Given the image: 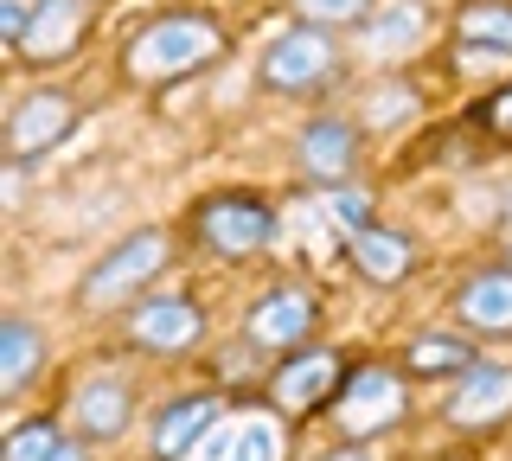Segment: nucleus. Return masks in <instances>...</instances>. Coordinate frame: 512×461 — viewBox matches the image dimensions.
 I'll return each mask as SVG.
<instances>
[{"label":"nucleus","mask_w":512,"mask_h":461,"mask_svg":"<svg viewBox=\"0 0 512 461\" xmlns=\"http://www.w3.org/2000/svg\"><path fill=\"white\" fill-rule=\"evenodd\" d=\"M39 359H45L39 327L20 321V314H7V321H0V391H26V378L39 372Z\"/></svg>","instance_id":"15"},{"label":"nucleus","mask_w":512,"mask_h":461,"mask_svg":"<svg viewBox=\"0 0 512 461\" xmlns=\"http://www.w3.org/2000/svg\"><path fill=\"white\" fill-rule=\"evenodd\" d=\"M397 410H404V385H397V372H384V365H365L359 378L340 385V423L359 429V436L397 423Z\"/></svg>","instance_id":"7"},{"label":"nucleus","mask_w":512,"mask_h":461,"mask_svg":"<svg viewBox=\"0 0 512 461\" xmlns=\"http://www.w3.org/2000/svg\"><path fill=\"white\" fill-rule=\"evenodd\" d=\"M352 257H359V269L372 282H397L410 269V237H397L384 225H365V231H352Z\"/></svg>","instance_id":"16"},{"label":"nucleus","mask_w":512,"mask_h":461,"mask_svg":"<svg viewBox=\"0 0 512 461\" xmlns=\"http://www.w3.org/2000/svg\"><path fill=\"white\" fill-rule=\"evenodd\" d=\"M423 0H391V7L378 13V26L372 33H365V45H372V52H384V58H397V52H410L416 39H423Z\"/></svg>","instance_id":"18"},{"label":"nucleus","mask_w":512,"mask_h":461,"mask_svg":"<svg viewBox=\"0 0 512 461\" xmlns=\"http://www.w3.org/2000/svg\"><path fill=\"white\" fill-rule=\"evenodd\" d=\"M474 365V353H468V340H461V333H429V340H416L410 346V372L416 378H429V372H468Z\"/></svg>","instance_id":"19"},{"label":"nucleus","mask_w":512,"mask_h":461,"mask_svg":"<svg viewBox=\"0 0 512 461\" xmlns=\"http://www.w3.org/2000/svg\"><path fill=\"white\" fill-rule=\"evenodd\" d=\"M327 77H333V39H327V26H295V33H282L263 52V84L276 90V97H301V90L327 84Z\"/></svg>","instance_id":"4"},{"label":"nucleus","mask_w":512,"mask_h":461,"mask_svg":"<svg viewBox=\"0 0 512 461\" xmlns=\"http://www.w3.org/2000/svg\"><path fill=\"white\" fill-rule=\"evenodd\" d=\"M295 154H301V167H308L320 186H346L352 161H359V129L340 122V116H314L308 129H301Z\"/></svg>","instance_id":"9"},{"label":"nucleus","mask_w":512,"mask_h":461,"mask_svg":"<svg viewBox=\"0 0 512 461\" xmlns=\"http://www.w3.org/2000/svg\"><path fill=\"white\" fill-rule=\"evenodd\" d=\"M295 7H301L308 26H346V20H365L372 0H295Z\"/></svg>","instance_id":"22"},{"label":"nucleus","mask_w":512,"mask_h":461,"mask_svg":"<svg viewBox=\"0 0 512 461\" xmlns=\"http://www.w3.org/2000/svg\"><path fill=\"white\" fill-rule=\"evenodd\" d=\"M128 340H135L141 353H160V359L192 353V346L205 340V314L192 308V301H180V295H154V301H141V308L128 314Z\"/></svg>","instance_id":"5"},{"label":"nucleus","mask_w":512,"mask_h":461,"mask_svg":"<svg viewBox=\"0 0 512 461\" xmlns=\"http://www.w3.org/2000/svg\"><path fill=\"white\" fill-rule=\"evenodd\" d=\"M282 442H276V423H244L231 442V461H276Z\"/></svg>","instance_id":"21"},{"label":"nucleus","mask_w":512,"mask_h":461,"mask_svg":"<svg viewBox=\"0 0 512 461\" xmlns=\"http://www.w3.org/2000/svg\"><path fill=\"white\" fill-rule=\"evenodd\" d=\"M333 378H340L333 353H327V346H314V353H295V359H288L269 385H276V404L282 410H314V404H327Z\"/></svg>","instance_id":"13"},{"label":"nucleus","mask_w":512,"mask_h":461,"mask_svg":"<svg viewBox=\"0 0 512 461\" xmlns=\"http://www.w3.org/2000/svg\"><path fill=\"white\" fill-rule=\"evenodd\" d=\"M506 410H512V365H468L461 391L448 397V423H461V429H480V423L506 417Z\"/></svg>","instance_id":"11"},{"label":"nucleus","mask_w":512,"mask_h":461,"mask_svg":"<svg viewBox=\"0 0 512 461\" xmlns=\"http://www.w3.org/2000/svg\"><path fill=\"white\" fill-rule=\"evenodd\" d=\"M218 417H224V397H212V391L167 404V410L154 417V455H160V461H186V455L218 429Z\"/></svg>","instance_id":"10"},{"label":"nucleus","mask_w":512,"mask_h":461,"mask_svg":"<svg viewBox=\"0 0 512 461\" xmlns=\"http://www.w3.org/2000/svg\"><path fill=\"white\" fill-rule=\"evenodd\" d=\"M128 417H135V397H128L122 378H90L84 391H77V436L84 442H116Z\"/></svg>","instance_id":"12"},{"label":"nucleus","mask_w":512,"mask_h":461,"mask_svg":"<svg viewBox=\"0 0 512 461\" xmlns=\"http://www.w3.org/2000/svg\"><path fill=\"white\" fill-rule=\"evenodd\" d=\"M327 212L346 225V237L372 225V199H365V193H352V186H327Z\"/></svg>","instance_id":"23"},{"label":"nucleus","mask_w":512,"mask_h":461,"mask_svg":"<svg viewBox=\"0 0 512 461\" xmlns=\"http://www.w3.org/2000/svg\"><path fill=\"white\" fill-rule=\"evenodd\" d=\"M160 263H167V231H128L103 263H90V276H84V289H77V301H84L90 314L122 308L128 295H141V289L160 276Z\"/></svg>","instance_id":"2"},{"label":"nucleus","mask_w":512,"mask_h":461,"mask_svg":"<svg viewBox=\"0 0 512 461\" xmlns=\"http://www.w3.org/2000/svg\"><path fill=\"white\" fill-rule=\"evenodd\" d=\"M461 52L512 58V7L506 0H480V7L461 13Z\"/></svg>","instance_id":"17"},{"label":"nucleus","mask_w":512,"mask_h":461,"mask_svg":"<svg viewBox=\"0 0 512 461\" xmlns=\"http://www.w3.org/2000/svg\"><path fill=\"white\" fill-rule=\"evenodd\" d=\"M64 449V429L52 417H26L20 429L7 436V461H52Z\"/></svg>","instance_id":"20"},{"label":"nucleus","mask_w":512,"mask_h":461,"mask_svg":"<svg viewBox=\"0 0 512 461\" xmlns=\"http://www.w3.org/2000/svg\"><path fill=\"white\" fill-rule=\"evenodd\" d=\"M493 122H500V129H512V90H500V97H493V109H487Z\"/></svg>","instance_id":"26"},{"label":"nucleus","mask_w":512,"mask_h":461,"mask_svg":"<svg viewBox=\"0 0 512 461\" xmlns=\"http://www.w3.org/2000/svg\"><path fill=\"white\" fill-rule=\"evenodd\" d=\"M244 333H250V346H301L314 333V295L308 289H288V282H282V289H269L250 308Z\"/></svg>","instance_id":"8"},{"label":"nucleus","mask_w":512,"mask_h":461,"mask_svg":"<svg viewBox=\"0 0 512 461\" xmlns=\"http://www.w3.org/2000/svg\"><path fill=\"white\" fill-rule=\"evenodd\" d=\"M455 308H461V327H474V333H512V263L480 269Z\"/></svg>","instance_id":"14"},{"label":"nucleus","mask_w":512,"mask_h":461,"mask_svg":"<svg viewBox=\"0 0 512 461\" xmlns=\"http://www.w3.org/2000/svg\"><path fill=\"white\" fill-rule=\"evenodd\" d=\"M26 26H32V7H26V0H0V33L20 45V39H26Z\"/></svg>","instance_id":"24"},{"label":"nucleus","mask_w":512,"mask_h":461,"mask_svg":"<svg viewBox=\"0 0 512 461\" xmlns=\"http://www.w3.org/2000/svg\"><path fill=\"white\" fill-rule=\"evenodd\" d=\"M52 461H90V449H84V442H71V436H64V449H58Z\"/></svg>","instance_id":"27"},{"label":"nucleus","mask_w":512,"mask_h":461,"mask_svg":"<svg viewBox=\"0 0 512 461\" xmlns=\"http://www.w3.org/2000/svg\"><path fill=\"white\" fill-rule=\"evenodd\" d=\"M71 129H77V103L64 97V90H32V97H20L13 116H7V154L13 161H32V154L58 148Z\"/></svg>","instance_id":"6"},{"label":"nucleus","mask_w":512,"mask_h":461,"mask_svg":"<svg viewBox=\"0 0 512 461\" xmlns=\"http://www.w3.org/2000/svg\"><path fill=\"white\" fill-rule=\"evenodd\" d=\"M404 109H416V90H391V97L372 103V122H391V116H404Z\"/></svg>","instance_id":"25"},{"label":"nucleus","mask_w":512,"mask_h":461,"mask_svg":"<svg viewBox=\"0 0 512 461\" xmlns=\"http://www.w3.org/2000/svg\"><path fill=\"white\" fill-rule=\"evenodd\" d=\"M327 461H378L372 449H340V455H327Z\"/></svg>","instance_id":"28"},{"label":"nucleus","mask_w":512,"mask_h":461,"mask_svg":"<svg viewBox=\"0 0 512 461\" xmlns=\"http://www.w3.org/2000/svg\"><path fill=\"white\" fill-rule=\"evenodd\" d=\"M224 33L212 20H199V13H173V20H154L141 26L135 45H128V77H141V84H154V77H180L192 65H205V58H218Z\"/></svg>","instance_id":"1"},{"label":"nucleus","mask_w":512,"mask_h":461,"mask_svg":"<svg viewBox=\"0 0 512 461\" xmlns=\"http://www.w3.org/2000/svg\"><path fill=\"white\" fill-rule=\"evenodd\" d=\"M199 244L218 257H256L276 244V212L250 193H218L199 205Z\"/></svg>","instance_id":"3"}]
</instances>
